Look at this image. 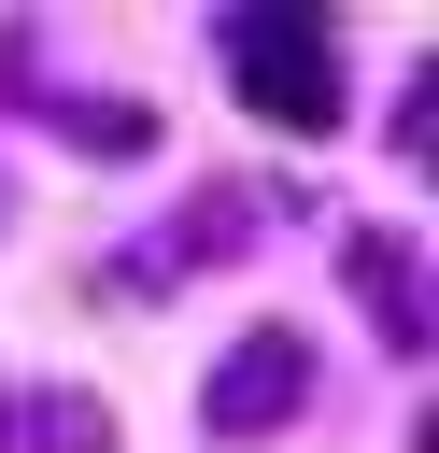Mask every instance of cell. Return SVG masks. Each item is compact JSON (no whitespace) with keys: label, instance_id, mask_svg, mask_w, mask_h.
<instances>
[{"label":"cell","instance_id":"cell-1","mask_svg":"<svg viewBox=\"0 0 439 453\" xmlns=\"http://www.w3.org/2000/svg\"><path fill=\"white\" fill-rule=\"evenodd\" d=\"M212 57H227V85L269 113V127H340L354 113V85H340V28L326 14H283V0H241L227 28H212Z\"/></svg>","mask_w":439,"mask_h":453},{"label":"cell","instance_id":"cell-2","mask_svg":"<svg viewBox=\"0 0 439 453\" xmlns=\"http://www.w3.org/2000/svg\"><path fill=\"white\" fill-rule=\"evenodd\" d=\"M297 396H312V340H297V326H255V340L212 354L198 425H212V439H269V425H297Z\"/></svg>","mask_w":439,"mask_h":453},{"label":"cell","instance_id":"cell-3","mask_svg":"<svg viewBox=\"0 0 439 453\" xmlns=\"http://www.w3.org/2000/svg\"><path fill=\"white\" fill-rule=\"evenodd\" d=\"M340 269H354L368 326H382L397 354H425V269H411V241H397V226H354V241H340Z\"/></svg>","mask_w":439,"mask_h":453},{"label":"cell","instance_id":"cell-4","mask_svg":"<svg viewBox=\"0 0 439 453\" xmlns=\"http://www.w3.org/2000/svg\"><path fill=\"white\" fill-rule=\"evenodd\" d=\"M0 453H113V411L71 382H0Z\"/></svg>","mask_w":439,"mask_h":453},{"label":"cell","instance_id":"cell-5","mask_svg":"<svg viewBox=\"0 0 439 453\" xmlns=\"http://www.w3.org/2000/svg\"><path fill=\"white\" fill-rule=\"evenodd\" d=\"M57 127H71L85 156H142V142H156V113H142V99H57Z\"/></svg>","mask_w":439,"mask_h":453}]
</instances>
